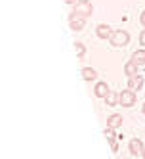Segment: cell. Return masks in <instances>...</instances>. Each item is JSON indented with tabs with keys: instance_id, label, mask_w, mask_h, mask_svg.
Masks as SVG:
<instances>
[{
	"instance_id": "6da1fadb",
	"label": "cell",
	"mask_w": 145,
	"mask_h": 159,
	"mask_svg": "<svg viewBox=\"0 0 145 159\" xmlns=\"http://www.w3.org/2000/svg\"><path fill=\"white\" fill-rule=\"evenodd\" d=\"M109 40H111V46H115V48L126 46V44L130 42V33H128V31H124V29H115Z\"/></svg>"
},
{
	"instance_id": "7a4b0ae2",
	"label": "cell",
	"mask_w": 145,
	"mask_h": 159,
	"mask_svg": "<svg viewBox=\"0 0 145 159\" xmlns=\"http://www.w3.org/2000/svg\"><path fill=\"white\" fill-rule=\"evenodd\" d=\"M73 14H76V16L88 19V17L94 14V4L90 2V0H80V2H76V4L73 6Z\"/></svg>"
},
{
	"instance_id": "3957f363",
	"label": "cell",
	"mask_w": 145,
	"mask_h": 159,
	"mask_svg": "<svg viewBox=\"0 0 145 159\" xmlns=\"http://www.w3.org/2000/svg\"><path fill=\"white\" fill-rule=\"evenodd\" d=\"M134 104H136V92L130 90V88L122 90L120 98H118V106H122V107H132Z\"/></svg>"
},
{
	"instance_id": "277c9868",
	"label": "cell",
	"mask_w": 145,
	"mask_h": 159,
	"mask_svg": "<svg viewBox=\"0 0 145 159\" xmlns=\"http://www.w3.org/2000/svg\"><path fill=\"white\" fill-rule=\"evenodd\" d=\"M69 27L73 31H82L86 27V17H80V16H76V14H71L69 16Z\"/></svg>"
},
{
	"instance_id": "5b68a950",
	"label": "cell",
	"mask_w": 145,
	"mask_h": 159,
	"mask_svg": "<svg viewBox=\"0 0 145 159\" xmlns=\"http://www.w3.org/2000/svg\"><path fill=\"white\" fill-rule=\"evenodd\" d=\"M111 35H113V31H111V27H109L107 23H99V25L96 27V37H97V39L105 40V39H111Z\"/></svg>"
},
{
	"instance_id": "8992f818",
	"label": "cell",
	"mask_w": 145,
	"mask_h": 159,
	"mask_svg": "<svg viewBox=\"0 0 145 159\" xmlns=\"http://www.w3.org/2000/svg\"><path fill=\"white\" fill-rule=\"evenodd\" d=\"M128 148H130V153H132V155H139V153H143V150H145V146H143V142H141L139 138H132L130 144H128Z\"/></svg>"
},
{
	"instance_id": "52a82bcc",
	"label": "cell",
	"mask_w": 145,
	"mask_h": 159,
	"mask_svg": "<svg viewBox=\"0 0 145 159\" xmlns=\"http://www.w3.org/2000/svg\"><path fill=\"white\" fill-rule=\"evenodd\" d=\"M109 92H111V88H109V84H107V83H103V81H99V83L96 84V88H94L96 98H105Z\"/></svg>"
},
{
	"instance_id": "ba28073f",
	"label": "cell",
	"mask_w": 145,
	"mask_h": 159,
	"mask_svg": "<svg viewBox=\"0 0 145 159\" xmlns=\"http://www.w3.org/2000/svg\"><path fill=\"white\" fill-rule=\"evenodd\" d=\"M107 127H109V129H120V127H122V115H118V113L109 115V117H107Z\"/></svg>"
},
{
	"instance_id": "9c48e42d",
	"label": "cell",
	"mask_w": 145,
	"mask_h": 159,
	"mask_svg": "<svg viewBox=\"0 0 145 159\" xmlns=\"http://www.w3.org/2000/svg\"><path fill=\"white\" fill-rule=\"evenodd\" d=\"M141 86H143V77L141 75H136V77H130L128 79V88L130 90H141Z\"/></svg>"
},
{
	"instance_id": "30bf717a",
	"label": "cell",
	"mask_w": 145,
	"mask_h": 159,
	"mask_svg": "<svg viewBox=\"0 0 145 159\" xmlns=\"http://www.w3.org/2000/svg\"><path fill=\"white\" fill-rule=\"evenodd\" d=\"M80 77L84 79V81H96L97 71L94 69V67H82V69H80Z\"/></svg>"
},
{
	"instance_id": "8fae6325",
	"label": "cell",
	"mask_w": 145,
	"mask_h": 159,
	"mask_svg": "<svg viewBox=\"0 0 145 159\" xmlns=\"http://www.w3.org/2000/svg\"><path fill=\"white\" fill-rule=\"evenodd\" d=\"M138 69H139V65H138V63H134L132 60L126 61V65H124V73H126L128 79H130V77H136V75H138Z\"/></svg>"
},
{
	"instance_id": "7c38bea8",
	"label": "cell",
	"mask_w": 145,
	"mask_h": 159,
	"mask_svg": "<svg viewBox=\"0 0 145 159\" xmlns=\"http://www.w3.org/2000/svg\"><path fill=\"white\" fill-rule=\"evenodd\" d=\"M130 60H132L134 63H138L139 67H143V65H145V50H141V48L136 50V52L132 54V58H130Z\"/></svg>"
},
{
	"instance_id": "4fadbf2b",
	"label": "cell",
	"mask_w": 145,
	"mask_h": 159,
	"mask_svg": "<svg viewBox=\"0 0 145 159\" xmlns=\"http://www.w3.org/2000/svg\"><path fill=\"white\" fill-rule=\"evenodd\" d=\"M118 98H120V94H117V92H113V90H111V92H109L103 100H105L107 106H117V104H118Z\"/></svg>"
},
{
	"instance_id": "5bb4252c",
	"label": "cell",
	"mask_w": 145,
	"mask_h": 159,
	"mask_svg": "<svg viewBox=\"0 0 145 159\" xmlns=\"http://www.w3.org/2000/svg\"><path fill=\"white\" fill-rule=\"evenodd\" d=\"M75 50H76V56H79L80 60L86 56V46H84V44H82L80 40H75Z\"/></svg>"
},
{
	"instance_id": "9a60e30c",
	"label": "cell",
	"mask_w": 145,
	"mask_h": 159,
	"mask_svg": "<svg viewBox=\"0 0 145 159\" xmlns=\"http://www.w3.org/2000/svg\"><path fill=\"white\" fill-rule=\"evenodd\" d=\"M103 134H105V138H107V142H109V144H115V142H117V138H118V136L115 134V129H109V127L105 129V132H103Z\"/></svg>"
},
{
	"instance_id": "2e32d148",
	"label": "cell",
	"mask_w": 145,
	"mask_h": 159,
	"mask_svg": "<svg viewBox=\"0 0 145 159\" xmlns=\"http://www.w3.org/2000/svg\"><path fill=\"white\" fill-rule=\"evenodd\" d=\"M139 44H141V46L145 48V29L141 31V35H139Z\"/></svg>"
},
{
	"instance_id": "e0dca14e",
	"label": "cell",
	"mask_w": 145,
	"mask_h": 159,
	"mask_svg": "<svg viewBox=\"0 0 145 159\" xmlns=\"http://www.w3.org/2000/svg\"><path fill=\"white\" fill-rule=\"evenodd\" d=\"M139 23L145 27V10H143V12H141V16H139Z\"/></svg>"
},
{
	"instance_id": "ac0fdd59",
	"label": "cell",
	"mask_w": 145,
	"mask_h": 159,
	"mask_svg": "<svg viewBox=\"0 0 145 159\" xmlns=\"http://www.w3.org/2000/svg\"><path fill=\"white\" fill-rule=\"evenodd\" d=\"M76 2H80V0H65V4H69V6H75Z\"/></svg>"
},
{
	"instance_id": "d6986e66",
	"label": "cell",
	"mask_w": 145,
	"mask_h": 159,
	"mask_svg": "<svg viewBox=\"0 0 145 159\" xmlns=\"http://www.w3.org/2000/svg\"><path fill=\"white\" fill-rule=\"evenodd\" d=\"M111 150L117 153V152H118V144H117V142H115V144H111Z\"/></svg>"
},
{
	"instance_id": "ffe728a7",
	"label": "cell",
	"mask_w": 145,
	"mask_h": 159,
	"mask_svg": "<svg viewBox=\"0 0 145 159\" xmlns=\"http://www.w3.org/2000/svg\"><path fill=\"white\" fill-rule=\"evenodd\" d=\"M141 113H143V115H145V104H143V107H141Z\"/></svg>"
},
{
	"instance_id": "44dd1931",
	"label": "cell",
	"mask_w": 145,
	"mask_h": 159,
	"mask_svg": "<svg viewBox=\"0 0 145 159\" xmlns=\"http://www.w3.org/2000/svg\"><path fill=\"white\" fill-rule=\"evenodd\" d=\"M141 157H143V159H145V150H143V153H141Z\"/></svg>"
}]
</instances>
